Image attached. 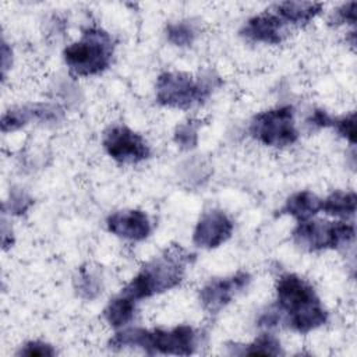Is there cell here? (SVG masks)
<instances>
[{
  "label": "cell",
  "instance_id": "24",
  "mask_svg": "<svg viewBox=\"0 0 357 357\" xmlns=\"http://www.w3.org/2000/svg\"><path fill=\"white\" fill-rule=\"evenodd\" d=\"M56 353L57 351L52 344L42 340L26 342L17 351L18 356H26V357H53L56 356Z\"/></svg>",
  "mask_w": 357,
  "mask_h": 357
},
{
  "label": "cell",
  "instance_id": "8",
  "mask_svg": "<svg viewBox=\"0 0 357 357\" xmlns=\"http://www.w3.org/2000/svg\"><path fill=\"white\" fill-rule=\"evenodd\" d=\"M102 145L113 160L123 165L139 163L151 156L145 138L124 124L109 127L103 134Z\"/></svg>",
  "mask_w": 357,
  "mask_h": 357
},
{
  "label": "cell",
  "instance_id": "19",
  "mask_svg": "<svg viewBox=\"0 0 357 357\" xmlns=\"http://www.w3.org/2000/svg\"><path fill=\"white\" fill-rule=\"evenodd\" d=\"M199 35V26L192 20L170 22L166 26V39L177 47L191 46Z\"/></svg>",
  "mask_w": 357,
  "mask_h": 357
},
{
  "label": "cell",
  "instance_id": "6",
  "mask_svg": "<svg viewBox=\"0 0 357 357\" xmlns=\"http://www.w3.org/2000/svg\"><path fill=\"white\" fill-rule=\"evenodd\" d=\"M354 226L342 220H304L293 229V241L305 251L335 250L349 244L354 238Z\"/></svg>",
  "mask_w": 357,
  "mask_h": 357
},
{
  "label": "cell",
  "instance_id": "13",
  "mask_svg": "<svg viewBox=\"0 0 357 357\" xmlns=\"http://www.w3.org/2000/svg\"><path fill=\"white\" fill-rule=\"evenodd\" d=\"M240 33L251 42L279 45L286 36V24L276 13L265 11L247 20Z\"/></svg>",
  "mask_w": 357,
  "mask_h": 357
},
{
  "label": "cell",
  "instance_id": "15",
  "mask_svg": "<svg viewBox=\"0 0 357 357\" xmlns=\"http://www.w3.org/2000/svg\"><path fill=\"white\" fill-rule=\"evenodd\" d=\"M322 7V3L315 1H283L275 6V13L284 24L304 25L314 20Z\"/></svg>",
  "mask_w": 357,
  "mask_h": 357
},
{
  "label": "cell",
  "instance_id": "10",
  "mask_svg": "<svg viewBox=\"0 0 357 357\" xmlns=\"http://www.w3.org/2000/svg\"><path fill=\"white\" fill-rule=\"evenodd\" d=\"M64 117V110L56 105L49 102H35L22 106H15L6 110L1 116V131L3 132H14L32 121L38 123H59Z\"/></svg>",
  "mask_w": 357,
  "mask_h": 357
},
{
  "label": "cell",
  "instance_id": "2",
  "mask_svg": "<svg viewBox=\"0 0 357 357\" xmlns=\"http://www.w3.org/2000/svg\"><path fill=\"white\" fill-rule=\"evenodd\" d=\"M192 261V254L180 245H172L160 255L148 261L131 282L126 284L121 293L139 301L174 289L181 283L187 265Z\"/></svg>",
  "mask_w": 357,
  "mask_h": 357
},
{
  "label": "cell",
  "instance_id": "7",
  "mask_svg": "<svg viewBox=\"0 0 357 357\" xmlns=\"http://www.w3.org/2000/svg\"><path fill=\"white\" fill-rule=\"evenodd\" d=\"M248 131L254 139L266 146L286 148L293 145L298 139L293 106H278L255 114Z\"/></svg>",
  "mask_w": 357,
  "mask_h": 357
},
{
  "label": "cell",
  "instance_id": "17",
  "mask_svg": "<svg viewBox=\"0 0 357 357\" xmlns=\"http://www.w3.org/2000/svg\"><path fill=\"white\" fill-rule=\"evenodd\" d=\"M357 197L354 191H342L336 190L331 192L325 199H322L321 211L329 216L347 219L351 218L356 212Z\"/></svg>",
  "mask_w": 357,
  "mask_h": 357
},
{
  "label": "cell",
  "instance_id": "5",
  "mask_svg": "<svg viewBox=\"0 0 357 357\" xmlns=\"http://www.w3.org/2000/svg\"><path fill=\"white\" fill-rule=\"evenodd\" d=\"M220 84V78L213 71H206L199 77L166 71L156 79L155 98L160 106L188 109L208 99Z\"/></svg>",
  "mask_w": 357,
  "mask_h": 357
},
{
  "label": "cell",
  "instance_id": "12",
  "mask_svg": "<svg viewBox=\"0 0 357 357\" xmlns=\"http://www.w3.org/2000/svg\"><path fill=\"white\" fill-rule=\"evenodd\" d=\"M106 227L112 234L130 241H142L152 231L151 220L141 209H123L110 213Z\"/></svg>",
  "mask_w": 357,
  "mask_h": 357
},
{
  "label": "cell",
  "instance_id": "16",
  "mask_svg": "<svg viewBox=\"0 0 357 357\" xmlns=\"http://www.w3.org/2000/svg\"><path fill=\"white\" fill-rule=\"evenodd\" d=\"M135 300L120 293L113 297L103 310V318L112 328L126 326L135 314Z\"/></svg>",
  "mask_w": 357,
  "mask_h": 357
},
{
  "label": "cell",
  "instance_id": "20",
  "mask_svg": "<svg viewBox=\"0 0 357 357\" xmlns=\"http://www.w3.org/2000/svg\"><path fill=\"white\" fill-rule=\"evenodd\" d=\"M77 293L85 300L96 298L102 291V278L99 272L89 266H82L74 280Z\"/></svg>",
  "mask_w": 357,
  "mask_h": 357
},
{
  "label": "cell",
  "instance_id": "25",
  "mask_svg": "<svg viewBox=\"0 0 357 357\" xmlns=\"http://www.w3.org/2000/svg\"><path fill=\"white\" fill-rule=\"evenodd\" d=\"M331 25H342V24H356V1H349L336 8L329 17Z\"/></svg>",
  "mask_w": 357,
  "mask_h": 357
},
{
  "label": "cell",
  "instance_id": "18",
  "mask_svg": "<svg viewBox=\"0 0 357 357\" xmlns=\"http://www.w3.org/2000/svg\"><path fill=\"white\" fill-rule=\"evenodd\" d=\"M230 354L238 356H282L283 349L280 340L272 333H261L248 344L230 346Z\"/></svg>",
  "mask_w": 357,
  "mask_h": 357
},
{
  "label": "cell",
  "instance_id": "4",
  "mask_svg": "<svg viewBox=\"0 0 357 357\" xmlns=\"http://www.w3.org/2000/svg\"><path fill=\"white\" fill-rule=\"evenodd\" d=\"M114 39L102 28L89 26L78 40L68 45L63 59L70 73L77 77H92L103 73L112 64Z\"/></svg>",
  "mask_w": 357,
  "mask_h": 357
},
{
  "label": "cell",
  "instance_id": "22",
  "mask_svg": "<svg viewBox=\"0 0 357 357\" xmlns=\"http://www.w3.org/2000/svg\"><path fill=\"white\" fill-rule=\"evenodd\" d=\"M33 204L32 197L24 190V188H17L14 187L10 194L8 199L4 204V211H8V213L21 216L24 215Z\"/></svg>",
  "mask_w": 357,
  "mask_h": 357
},
{
  "label": "cell",
  "instance_id": "1",
  "mask_svg": "<svg viewBox=\"0 0 357 357\" xmlns=\"http://www.w3.org/2000/svg\"><path fill=\"white\" fill-rule=\"evenodd\" d=\"M275 308L280 321L298 333H308L328 321V311L314 287L296 273H284L278 279Z\"/></svg>",
  "mask_w": 357,
  "mask_h": 357
},
{
  "label": "cell",
  "instance_id": "28",
  "mask_svg": "<svg viewBox=\"0 0 357 357\" xmlns=\"http://www.w3.org/2000/svg\"><path fill=\"white\" fill-rule=\"evenodd\" d=\"M1 244H3V250H7V248L13 247V244H14L13 229H11V226L7 225L4 218H3V225H1Z\"/></svg>",
  "mask_w": 357,
  "mask_h": 357
},
{
  "label": "cell",
  "instance_id": "27",
  "mask_svg": "<svg viewBox=\"0 0 357 357\" xmlns=\"http://www.w3.org/2000/svg\"><path fill=\"white\" fill-rule=\"evenodd\" d=\"M11 63H13V50L8 46V43L3 39V42H1V75H3V78L6 77L7 70L11 67Z\"/></svg>",
  "mask_w": 357,
  "mask_h": 357
},
{
  "label": "cell",
  "instance_id": "14",
  "mask_svg": "<svg viewBox=\"0 0 357 357\" xmlns=\"http://www.w3.org/2000/svg\"><path fill=\"white\" fill-rule=\"evenodd\" d=\"M321 205L322 199L319 197H317L312 191L303 190L291 194L276 215H290L297 222H304L315 216L321 211Z\"/></svg>",
  "mask_w": 357,
  "mask_h": 357
},
{
  "label": "cell",
  "instance_id": "11",
  "mask_svg": "<svg viewBox=\"0 0 357 357\" xmlns=\"http://www.w3.org/2000/svg\"><path fill=\"white\" fill-rule=\"evenodd\" d=\"M234 223L220 209L204 212L192 231V243L204 250H213L226 243L233 234Z\"/></svg>",
  "mask_w": 357,
  "mask_h": 357
},
{
  "label": "cell",
  "instance_id": "9",
  "mask_svg": "<svg viewBox=\"0 0 357 357\" xmlns=\"http://www.w3.org/2000/svg\"><path fill=\"white\" fill-rule=\"evenodd\" d=\"M251 275L244 271H238L234 275L226 278L212 279L199 290V301L202 308L209 314H218L231 300L248 287Z\"/></svg>",
  "mask_w": 357,
  "mask_h": 357
},
{
  "label": "cell",
  "instance_id": "26",
  "mask_svg": "<svg viewBox=\"0 0 357 357\" xmlns=\"http://www.w3.org/2000/svg\"><path fill=\"white\" fill-rule=\"evenodd\" d=\"M332 120L333 117H331L328 112H325L324 109H315L307 119V126H310L311 128H326L332 126Z\"/></svg>",
  "mask_w": 357,
  "mask_h": 357
},
{
  "label": "cell",
  "instance_id": "21",
  "mask_svg": "<svg viewBox=\"0 0 357 357\" xmlns=\"http://www.w3.org/2000/svg\"><path fill=\"white\" fill-rule=\"evenodd\" d=\"M201 127L199 120H187L178 124L173 134L174 144L183 151H191L198 145V131Z\"/></svg>",
  "mask_w": 357,
  "mask_h": 357
},
{
  "label": "cell",
  "instance_id": "23",
  "mask_svg": "<svg viewBox=\"0 0 357 357\" xmlns=\"http://www.w3.org/2000/svg\"><path fill=\"white\" fill-rule=\"evenodd\" d=\"M331 127H333L336 132L344 139H347L351 145L356 144V113L354 112L343 117L333 119Z\"/></svg>",
  "mask_w": 357,
  "mask_h": 357
},
{
  "label": "cell",
  "instance_id": "3",
  "mask_svg": "<svg viewBox=\"0 0 357 357\" xmlns=\"http://www.w3.org/2000/svg\"><path fill=\"white\" fill-rule=\"evenodd\" d=\"M198 344V332L190 325H178L173 329L126 328L109 339L112 349H142L148 354L190 356Z\"/></svg>",
  "mask_w": 357,
  "mask_h": 357
}]
</instances>
